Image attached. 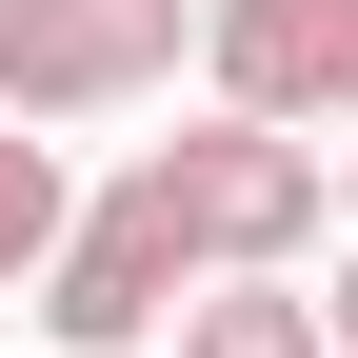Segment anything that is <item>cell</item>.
Returning <instances> with one entry per match:
<instances>
[{
  "label": "cell",
  "mask_w": 358,
  "mask_h": 358,
  "mask_svg": "<svg viewBox=\"0 0 358 358\" xmlns=\"http://www.w3.org/2000/svg\"><path fill=\"white\" fill-rule=\"evenodd\" d=\"M179 40H199V0H0V120H120L179 80Z\"/></svg>",
  "instance_id": "cell-1"
},
{
  "label": "cell",
  "mask_w": 358,
  "mask_h": 358,
  "mask_svg": "<svg viewBox=\"0 0 358 358\" xmlns=\"http://www.w3.org/2000/svg\"><path fill=\"white\" fill-rule=\"evenodd\" d=\"M199 80L239 120H358V0H199Z\"/></svg>",
  "instance_id": "cell-2"
},
{
  "label": "cell",
  "mask_w": 358,
  "mask_h": 358,
  "mask_svg": "<svg viewBox=\"0 0 358 358\" xmlns=\"http://www.w3.org/2000/svg\"><path fill=\"white\" fill-rule=\"evenodd\" d=\"M179 358H338V338L279 259H219V279H179Z\"/></svg>",
  "instance_id": "cell-3"
},
{
  "label": "cell",
  "mask_w": 358,
  "mask_h": 358,
  "mask_svg": "<svg viewBox=\"0 0 358 358\" xmlns=\"http://www.w3.org/2000/svg\"><path fill=\"white\" fill-rule=\"evenodd\" d=\"M60 219H80V179H60V140H40V120H0V299H20L40 259H60Z\"/></svg>",
  "instance_id": "cell-4"
},
{
  "label": "cell",
  "mask_w": 358,
  "mask_h": 358,
  "mask_svg": "<svg viewBox=\"0 0 358 358\" xmlns=\"http://www.w3.org/2000/svg\"><path fill=\"white\" fill-rule=\"evenodd\" d=\"M319 338H338V358H358V259H338V299H319Z\"/></svg>",
  "instance_id": "cell-5"
},
{
  "label": "cell",
  "mask_w": 358,
  "mask_h": 358,
  "mask_svg": "<svg viewBox=\"0 0 358 358\" xmlns=\"http://www.w3.org/2000/svg\"><path fill=\"white\" fill-rule=\"evenodd\" d=\"M100 358H159V338H100Z\"/></svg>",
  "instance_id": "cell-6"
},
{
  "label": "cell",
  "mask_w": 358,
  "mask_h": 358,
  "mask_svg": "<svg viewBox=\"0 0 358 358\" xmlns=\"http://www.w3.org/2000/svg\"><path fill=\"white\" fill-rule=\"evenodd\" d=\"M338 140H358V120H338Z\"/></svg>",
  "instance_id": "cell-7"
}]
</instances>
